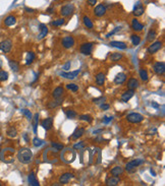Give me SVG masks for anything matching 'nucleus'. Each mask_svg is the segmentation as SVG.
<instances>
[{
	"instance_id": "35",
	"label": "nucleus",
	"mask_w": 165,
	"mask_h": 186,
	"mask_svg": "<svg viewBox=\"0 0 165 186\" xmlns=\"http://www.w3.org/2000/svg\"><path fill=\"white\" fill-rule=\"evenodd\" d=\"M8 64H9V66H10L11 70L14 71V72H17V71L19 70V63H17V61H14V60H9Z\"/></svg>"
},
{
	"instance_id": "30",
	"label": "nucleus",
	"mask_w": 165,
	"mask_h": 186,
	"mask_svg": "<svg viewBox=\"0 0 165 186\" xmlns=\"http://www.w3.org/2000/svg\"><path fill=\"white\" fill-rule=\"evenodd\" d=\"M123 58V55L121 53H112L110 56H109V59H110V61L112 62H117L119 61V60H121Z\"/></svg>"
},
{
	"instance_id": "36",
	"label": "nucleus",
	"mask_w": 165,
	"mask_h": 186,
	"mask_svg": "<svg viewBox=\"0 0 165 186\" xmlns=\"http://www.w3.org/2000/svg\"><path fill=\"white\" fill-rule=\"evenodd\" d=\"M139 74H140V77H141V79H142L143 81H147L149 79L148 71H147L146 69H144V68L140 69V71H139Z\"/></svg>"
},
{
	"instance_id": "48",
	"label": "nucleus",
	"mask_w": 165,
	"mask_h": 186,
	"mask_svg": "<svg viewBox=\"0 0 165 186\" xmlns=\"http://www.w3.org/2000/svg\"><path fill=\"white\" fill-rule=\"evenodd\" d=\"M84 147H85L84 141H81V143H75V145H73V149H83Z\"/></svg>"
},
{
	"instance_id": "29",
	"label": "nucleus",
	"mask_w": 165,
	"mask_h": 186,
	"mask_svg": "<svg viewBox=\"0 0 165 186\" xmlns=\"http://www.w3.org/2000/svg\"><path fill=\"white\" fill-rule=\"evenodd\" d=\"M83 23H84L85 27L87 28V29H90L92 30L93 28H94V23H93V21H91V19L89 17H87V15H85L84 17H83Z\"/></svg>"
},
{
	"instance_id": "45",
	"label": "nucleus",
	"mask_w": 165,
	"mask_h": 186,
	"mask_svg": "<svg viewBox=\"0 0 165 186\" xmlns=\"http://www.w3.org/2000/svg\"><path fill=\"white\" fill-rule=\"evenodd\" d=\"M120 30H121V27H117V28H115V29L113 30V31H111L110 33L107 34V35H106V38H110L111 36H113V35H114V34H116L117 32H119V31H120Z\"/></svg>"
},
{
	"instance_id": "58",
	"label": "nucleus",
	"mask_w": 165,
	"mask_h": 186,
	"mask_svg": "<svg viewBox=\"0 0 165 186\" xmlns=\"http://www.w3.org/2000/svg\"><path fill=\"white\" fill-rule=\"evenodd\" d=\"M0 185H1V184H0Z\"/></svg>"
},
{
	"instance_id": "50",
	"label": "nucleus",
	"mask_w": 165,
	"mask_h": 186,
	"mask_svg": "<svg viewBox=\"0 0 165 186\" xmlns=\"http://www.w3.org/2000/svg\"><path fill=\"white\" fill-rule=\"evenodd\" d=\"M105 100H106V98L105 97H100V98H98V99H94L93 100V102L96 103V104H99V103H101V102H104Z\"/></svg>"
},
{
	"instance_id": "12",
	"label": "nucleus",
	"mask_w": 165,
	"mask_h": 186,
	"mask_svg": "<svg viewBox=\"0 0 165 186\" xmlns=\"http://www.w3.org/2000/svg\"><path fill=\"white\" fill-rule=\"evenodd\" d=\"M79 72H81L79 69L75 70V71H71V72H60V76L64 77V79H70V81H72V79H77V75L79 74Z\"/></svg>"
},
{
	"instance_id": "53",
	"label": "nucleus",
	"mask_w": 165,
	"mask_h": 186,
	"mask_svg": "<svg viewBox=\"0 0 165 186\" xmlns=\"http://www.w3.org/2000/svg\"><path fill=\"white\" fill-rule=\"evenodd\" d=\"M46 12H47V13H49V14H51V13H53V12H54V7H49V8L47 9Z\"/></svg>"
},
{
	"instance_id": "39",
	"label": "nucleus",
	"mask_w": 165,
	"mask_h": 186,
	"mask_svg": "<svg viewBox=\"0 0 165 186\" xmlns=\"http://www.w3.org/2000/svg\"><path fill=\"white\" fill-rule=\"evenodd\" d=\"M21 114H23V115L25 116V117L27 118L28 120H32V118H33V114H32V112L30 111V110H28V109H21Z\"/></svg>"
},
{
	"instance_id": "38",
	"label": "nucleus",
	"mask_w": 165,
	"mask_h": 186,
	"mask_svg": "<svg viewBox=\"0 0 165 186\" xmlns=\"http://www.w3.org/2000/svg\"><path fill=\"white\" fill-rule=\"evenodd\" d=\"M65 115H66V117L68 118V119H75V118L77 117V113L75 111V110H67L66 112H65Z\"/></svg>"
},
{
	"instance_id": "34",
	"label": "nucleus",
	"mask_w": 165,
	"mask_h": 186,
	"mask_svg": "<svg viewBox=\"0 0 165 186\" xmlns=\"http://www.w3.org/2000/svg\"><path fill=\"white\" fill-rule=\"evenodd\" d=\"M33 119V130H34V133H37V127H38V123H39V114L36 113L34 115V117L32 118Z\"/></svg>"
},
{
	"instance_id": "19",
	"label": "nucleus",
	"mask_w": 165,
	"mask_h": 186,
	"mask_svg": "<svg viewBox=\"0 0 165 186\" xmlns=\"http://www.w3.org/2000/svg\"><path fill=\"white\" fill-rule=\"evenodd\" d=\"M126 81V74L123 72H119L114 77V83L115 85H122Z\"/></svg>"
},
{
	"instance_id": "15",
	"label": "nucleus",
	"mask_w": 165,
	"mask_h": 186,
	"mask_svg": "<svg viewBox=\"0 0 165 186\" xmlns=\"http://www.w3.org/2000/svg\"><path fill=\"white\" fill-rule=\"evenodd\" d=\"M75 175L72 173H64L59 177V183L60 184H67L71 179H73Z\"/></svg>"
},
{
	"instance_id": "1",
	"label": "nucleus",
	"mask_w": 165,
	"mask_h": 186,
	"mask_svg": "<svg viewBox=\"0 0 165 186\" xmlns=\"http://www.w3.org/2000/svg\"><path fill=\"white\" fill-rule=\"evenodd\" d=\"M33 153L29 147H21L17 153V159L21 164H29L31 163Z\"/></svg>"
},
{
	"instance_id": "18",
	"label": "nucleus",
	"mask_w": 165,
	"mask_h": 186,
	"mask_svg": "<svg viewBox=\"0 0 165 186\" xmlns=\"http://www.w3.org/2000/svg\"><path fill=\"white\" fill-rule=\"evenodd\" d=\"M85 128L84 127H77L75 128V130L73 131L72 135H71V139H79V137H81L85 134Z\"/></svg>"
},
{
	"instance_id": "10",
	"label": "nucleus",
	"mask_w": 165,
	"mask_h": 186,
	"mask_svg": "<svg viewBox=\"0 0 165 186\" xmlns=\"http://www.w3.org/2000/svg\"><path fill=\"white\" fill-rule=\"evenodd\" d=\"M107 12V8L106 6H105L104 4H98L95 6L94 8V14L95 17H104L105 14H106Z\"/></svg>"
},
{
	"instance_id": "8",
	"label": "nucleus",
	"mask_w": 165,
	"mask_h": 186,
	"mask_svg": "<svg viewBox=\"0 0 165 186\" xmlns=\"http://www.w3.org/2000/svg\"><path fill=\"white\" fill-rule=\"evenodd\" d=\"M12 49V41L11 40H4V41L0 42V50L3 53H8Z\"/></svg>"
},
{
	"instance_id": "22",
	"label": "nucleus",
	"mask_w": 165,
	"mask_h": 186,
	"mask_svg": "<svg viewBox=\"0 0 165 186\" xmlns=\"http://www.w3.org/2000/svg\"><path fill=\"white\" fill-rule=\"evenodd\" d=\"M120 179L118 178V176H111L106 180V185L108 186H116L119 184Z\"/></svg>"
},
{
	"instance_id": "56",
	"label": "nucleus",
	"mask_w": 165,
	"mask_h": 186,
	"mask_svg": "<svg viewBox=\"0 0 165 186\" xmlns=\"http://www.w3.org/2000/svg\"><path fill=\"white\" fill-rule=\"evenodd\" d=\"M0 158H1V149H0Z\"/></svg>"
},
{
	"instance_id": "37",
	"label": "nucleus",
	"mask_w": 165,
	"mask_h": 186,
	"mask_svg": "<svg viewBox=\"0 0 165 186\" xmlns=\"http://www.w3.org/2000/svg\"><path fill=\"white\" fill-rule=\"evenodd\" d=\"M130 41H132V43L134 46H139L141 43V37L138 35H136V34H134V35L130 36Z\"/></svg>"
},
{
	"instance_id": "49",
	"label": "nucleus",
	"mask_w": 165,
	"mask_h": 186,
	"mask_svg": "<svg viewBox=\"0 0 165 186\" xmlns=\"http://www.w3.org/2000/svg\"><path fill=\"white\" fill-rule=\"evenodd\" d=\"M70 66H71V63H70V61H67L66 63H65L64 65H63V70H65V71H67L68 69H70Z\"/></svg>"
},
{
	"instance_id": "7",
	"label": "nucleus",
	"mask_w": 165,
	"mask_h": 186,
	"mask_svg": "<svg viewBox=\"0 0 165 186\" xmlns=\"http://www.w3.org/2000/svg\"><path fill=\"white\" fill-rule=\"evenodd\" d=\"M73 11H75L73 4H66V5H63L60 8V14L62 15L63 17H70Z\"/></svg>"
},
{
	"instance_id": "27",
	"label": "nucleus",
	"mask_w": 165,
	"mask_h": 186,
	"mask_svg": "<svg viewBox=\"0 0 165 186\" xmlns=\"http://www.w3.org/2000/svg\"><path fill=\"white\" fill-rule=\"evenodd\" d=\"M63 102V99L62 98H58V99H55V101H51L48 103V105H47V107L49 108V109H54V108L58 107V106H60L61 104H62Z\"/></svg>"
},
{
	"instance_id": "28",
	"label": "nucleus",
	"mask_w": 165,
	"mask_h": 186,
	"mask_svg": "<svg viewBox=\"0 0 165 186\" xmlns=\"http://www.w3.org/2000/svg\"><path fill=\"white\" fill-rule=\"evenodd\" d=\"M123 168L120 167V166H115V167H113L112 169H111L110 173L112 176H119V175H122L123 173Z\"/></svg>"
},
{
	"instance_id": "55",
	"label": "nucleus",
	"mask_w": 165,
	"mask_h": 186,
	"mask_svg": "<svg viewBox=\"0 0 165 186\" xmlns=\"http://www.w3.org/2000/svg\"><path fill=\"white\" fill-rule=\"evenodd\" d=\"M26 10H27V11H29V12H34V11H35V10H34V9L28 8V7H26Z\"/></svg>"
},
{
	"instance_id": "16",
	"label": "nucleus",
	"mask_w": 165,
	"mask_h": 186,
	"mask_svg": "<svg viewBox=\"0 0 165 186\" xmlns=\"http://www.w3.org/2000/svg\"><path fill=\"white\" fill-rule=\"evenodd\" d=\"M47 34H48V28H47V25H45V23H41V25H39V37H38V39L39 40L44 39L47 36Z\"/></svg>"
},
{
	"instance_id": "32",
	"label": "nucleus",
	"mask_w": 165,
	"mask_h": 186,
	"mask_svg": "<svg viewBox=\"0 0 165 186\" xmlns=\"http://www.w3.org/2000/svg\"><path fill=\"white\" fill-rule=\"evenodd\" d=\"M6 134H7V136L10 137V138H14V137H17V128H15V127H13V126L9 127V128L7 129V131H6Z\"/></svg>"
},
{
	"instance_id": "52",
	"label": "nucleus",
	"mask_w": 165,
	"mask_h": 186,
	"mask_svg": "<svg viewBox=\"0 0 165 186\" xmlns=\"http://www.w3.org/2000/svg\"><path fill=\"white\" fill-rule=\"evenodd\" d=\"M87 2L90 6H95V4L97 3V0H87Z\"/></svg>"
},
{
	"instance_id": "51",
	"label": "nucleus",
	"mask_w": 165,
	"mask_h": 186,
	"mask_svg": "<svg viewBox=\"0 0 165 186\" xmlns=\"http://www.w3.org/2000/svg\"><path fill=\"white\" fill-rule=\"evenodd\" d=\"M100 108L102 110H104V111H106V110H109V108H110V106H109V104H105V103H102L100 105Z\"/></svg>"
},
{
	"instance_id": "41",
	"label": "nucleus",
	"mask_w": 165,
	"mask_h": 186,
	"mask_svg": "<svg viewBox=\"0 0 165 186\" xmlns=\"http://www.w3.org/2000/svg\"><path fill=\"white\" fill-rule=\"evenodd\" d=\"M79 120H81V121H86V122H88V123H91V122L93 121V118H92V116H91V115L84 114V115L79 116Z\"/></svg>"
},
{
	"instance_id": "2",
	"label": "nucleus",
	"mask_w": 165,
	"mask_h": 186,
	"mask_svg": "<svg viewBox=\"0 0 165 186\" xmlns=\"http://www.w3.org/2000/svg\"><path fill=\"white\" fill-rule=\"evenodd\" d=\"M143 162H144V160L142 159H136V160H133V161H130L126 165V170L128 172L133 173V172L136 171L137 167H139L141 164H143Z\"/></svg>"
},
{
	"instance_id": "33",
	"label": "nucleus",
	"mask_w": 165,
	"mask_h": 186,
	"mask_svg": "<svg viewBox=\"0 0 165 186\" xmlns=\"http://www.w3.org/2000/svg\"><path fill=\"white\" fill-rule=\"evenodd\" d=\"M157 37V33L155 30H151V31H149L148 35H147V41L150 42V43H152L153 41H154L155 39H156Z\"/></svg>"
},
{
	"instance_id": "44",
	"label": "nucleus",
	"mask_w": 165,
	"mask_h": 186,
	"mask_svg": "<svg viewBox=\"0 0 165 186\" xmlns=\"http://www.w3.org/2000/svg\"><path fill=\"white\" fill-rule=\"evenodd\" d=\"M8 79V73L4 70H0V81H5Z\"/></svg>"
},
{
	"instance_id": "13",
	"label": "nucleus",
	"mask_w": 165,
	"mask_h": 186,
	"mask_svg": "<svg viewBox=\"0 0 165 186\" xmlns=\"http://www.w3.org/2000/svg\"><path fill=\"white\" fill-rule=\"evenodd\" d=\"M41 126H42L45 130H50L53 127V118L52 117L45 118V119L42 120V122H41Z\"/></svg>"
},
{
	"instance_id": "24",
	"label": "nucleus",
	"mask_w": 165,
	"mask_h": 186,
	"mask_svg": "<svg viewBox=\"0 0 165 186\" xmlns=\"http://www.w3.org/2000/svg\"><path fill=\"white\" fill-rule=\"evenodd\" d=\"M139 87V81L137 79H130L128 81V90H137Z\"/></svg>"
},
{
	"instance_id": "4",
	"label": "nucleus",
	"mask_w": 165,
	"mask_h": 186,
	"mask_svg": "<svg viewBox=\"0 0 165 186\" xmlns=\"http://www.w3.org/2000/svg\"><path fill=\"white\" fill-rule=\"evenodd\" d=\"M93 48H94V43L92 42H87V43H83L79 48V51L83 55H91L93 52Z\"/></svg>"
},
{
	"instance_id": "43",
	"label": "nucleus",
	"mask_w": 165,
	"mask_h": 186,
	"mask_svg": "<svg viewBox=\"0 0 165 186\" xmlns=\"http://www.w3.org/2000/svg\"><path fill=\"white\" fill-rule=\"evenodd\" d=\"M66 89L67 90H70L71 92L75 93V92L79 91V85H75V83H67V85H66Z\"/></svg>"
},
{
	"instance_id": "17",
	"label": "nucleus",
	"mask_w": 165,
	"mask_h": 186,
	"mask_svg": "<svg viewBox=\"0 0 165 186\" xmlns=\"http://www.w3.org/2000/svg\"><path fill=\"white\" fill-rule=\"evenodd\" d=\"M132 29L135 32H142L144 29V25L142 23L138 21L137 19H132Z\"/></svg>"
},
{
	"instance_id": "47",
	"label": "nucleus",
	"mask_w": 165,
	"mask_h": 186,
	"mask_svg": "<svg viewBox=\"0 0 165 186\" xmlns=\"http://www.w3.org/2000/svg\"><path fill=\"white\" fill-rule=\"evenodd\" d=\"M112 119H113L112 116H104V117H103L102 122H103V123H105V124H108L109 122L112 121Z\"/></svg>"
},
{
	"instance_id": "6",
	"label": "nucleus",
	"mask_w": 165,
	"mask_h": 186,
	"mask_svg": "<svg viewBox=\"0 0 165 186\" xmlns=\"http://www.w3.org/2000/svg\"><path fill=\"white\" fill-rule=\"evenodd\" d=\"M75 41L73 39V37L71 36H66V37H63L62 40H61V45L64 49H70L75 46Z\"/></svg>"
},
{
	"instance_id": "3",
	"label": "nucleus",
	"mask_w": 165,
	"mask_h": 186,
	"mask_svg": "<svg viewBox=\"0 0 165 186\" xmlns=\"http://www.w3.org/2000/svg\"><path fill=\"white\" fill-rule=\"evenodd\" d=\"M126 120L130 123H141L144 120V116L140 113H137V112H133L126 116Z\"/></svg>"
},
{
	"instance_id": "14",
	"label": "nucleus",
	"mask_w": 165,
	"mask_h": 186,
	"mask_svg": "<svg viewBox=\"0 0 165 186\" xmlns=\"http://www.w3.org/2000/svg\"><path fill=\"white\" fill-rule=\"evenodd\" d=\"M134 95H135V90H128V91L124 92V93L121 95V98H120L121 102H123V103H128V102L134 97Z\"/></svg>"
},
{
	"instance_id": "57",
	"label": "nucleus",
	"mask_w": 165,
	"mask_h": 186,
	"mask_svg": "<svg viewBox=\"0 0 165 186\" xmlns=\"http://www.w3.org/2000/svg\"><path fill=\"white\" fill-rule=\"evenodd\" d=\"M17 0H14V2H17Z\"/></svg>"
},
{
	"instance_id": "11",
	"label": "nucleus",
	"mask_w": 165,
	"mask_h": 186,
	"mask_svg": "<svg viewBox=\"0 0 165 186\" xmlns=\"http://www.w3.org/2000/svg\"><path fill=\"white\" fill-rule=\"evenodd\" d=\"M145 12V7L144 5L142 4L141 2H138L134 7V10H133V14L135 15L136 17H142Z\"/></svg>"
},
{
	"instance_id": "31",
	"label": "nucleus",
	"mask_w": 165,
	"mask_h": 186,
	"mask_svg": "<svg viewBox=\"0 0 165 186\" xmlns=\"http://www.w3.org/2000/svg\"><path fill=\"white\" fill-rule=\"evenodd\" d=\"M35 58H36V55H35V53L34 52H28V54H27V58H26V64L27 65H30V64H32L33 63V61L35 60Z\"/></svg>"
},
{
	"instance_id": "42",
	"label": "nucleus",
	"mask_w": 165,
	"mask_h": 186,
	"mask_svg": "<svg viewBox=\"0 0 165 186\" xmlns=\"http://www.w3.org/2000/svg\"><path fill=\"white\" fill-rule=\"evenodd\" d=\"M64 23H65L64 19H56V21H52V23H51V25H54V27H61V25H64Z\"/></svg>"
},
{
	"instance_id": "5",
	"label": "nucleus",
	"mask_w": 165,
	"mask_h": 186,
	"mask_svg": "<svg viewBox=\"0 0 165 186\" xmlns=\"http://www.w3.org/2000/svg\"><path fill=\"white\" fill-rule=\"evenodd\" d=\"M162 47H163L162 41H156V42H154V43H152L148 48H147V52H148L149 54H151V55H153V54L157 53Z\"/></svg>"
},
{
	"instance_id": "25",
	"label": "nucleus",
	"mask_w": 165,
	"mask_h": 186,
	"mask_svg": "<svg viewBox=\"0 0 165 186\" xmlns=\"http://www.w3.org/2000/svg\"><path fill=\"white\" fill-rule=\"evenodd\" d=\"M17 23V17H13V15H8V17H5L4 19V25L6 27H12Z\"/></svg>"
},
{
	"instance_id": "20",
	"label": "nucleus",
	"mask_w": 165,
	"mask_h": 186,
	"mask_svg": "<svg viewBox=\"0 0 165 186\" xmlns=\"http://www.w3.org/2000/svg\"><path fill=\"white\" fill-rule=\"evenodd\" d=\"M109 45L111 47H114L117 48V49H120V50H126L128 48V45H126L124 42H120V41H111L109 43Z\"/></svg>"
},
{
	"instance_id": "9",
	"label": "nucleus",
	"mask_w": 165,
	"mask_h": 186,
	"mask_svg": "<svg viewBox=\"0 0 165 186\" xmlns=\"http://www.w3.org/2000/svg\"><path fill=\"white\" fill-rule=\"evenodd\" d=\"M153 70L156 74L158 75H163L165 72V63L163 61L160 62H156L154 65H153Z\"/></svg>"
},
{
	"instance_id": "40",
	"label": "nucleus",
	"mask_w": 165,
	"mask_h": 186,
	"mask_svg": "<svg viewBox=\"0 0 165 186\" xmlns=\"http://www.w3.org/2000/svg\"><path fill=\"white\" fill-rule=\"evenodd\" d=\"M33 145H34V147H42V145H44V141L38 138V137H34V138H33Z\"/></svg>"
},
{
	"instance_id": "21",
	"label": "nucleus",
	"mask_w": 165,
	"mask_h": 186,
	"mask_svg": "<svg viewBox=\"0 0 165 186\" xmlns=\"http://www.w3.org/2000/svg\"><path fill=\"white\" fill-rule=\"evenodd\" d=\"M28 181H29V184L31 186H39L40 183L38 181L37 177H36V174L34 172H31L28 176Z\"/></svg>"
},
{
	"instance_id": "23",
	"label": "nucleus",
	"mask_w": 165,
	"mask_h": 186,
	"mask_svg": "<svg viewBox=\"0 0 165 186\" xmlns=\"http://www.w3.org/2000/svg\"><path fill=\"white\" fill-rule=\"evenodd\" d=\"M95 81H96L97 85H99V87H102V85H104L105 83V74L103 72H99L96 74V76H95Z\"/></svg>"
},
{
	"instance_id": "26",
	"label": "nucleus",
	"mask_w": 165,
	"mask_h": 186,
	"mask_svg": "<svg viewBox=\"0 0 165 186\" xmlns=\"http://www.w3.org/2000/svg\"><path fill=\"white\" fill-rule=\"evenodd\" d=\"M63 94H64V89H63L62 87H55L54 91H53L52 97L54 98V99H58V98L62 97Z\"/></svg>"
},
{
	"instance_id": "46",
	"label": "nucleus",
	"mask_w": 165,
	"mask_h": 186,
	"mask_svg": "<svg viewBox=\"0 0 165 186\" xmlns=\"http://www.w3.org/2000/svg\"><path fill=\"white\" fill-rule=\"evenodd\" d=\"M51 145H52V147H54V149H56V151H60V149H63V145H61V143H51Z\"/></svg>"
},
{
	"instance_id": "54",
	"label": "nucleus",
	"mask_w": 165,
	"mask_h": 186,
	"mask_svg": "<svg viewBox=\"0 0 165 186\" xmlns=\"http://www.w3.org/2000/svg\"><path fill=\"white\" fill-rule=\"evenodd\" d=\"M151 106H152V107H154V108H159V105L157 103H155V102H152V104H151Z\"/></svg>"
}]
</instances>
